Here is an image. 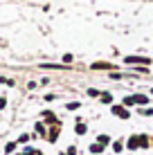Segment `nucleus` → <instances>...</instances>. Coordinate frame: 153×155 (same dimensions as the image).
<instances>
[{"instance_id":"nucleus-1","label":"nucleus","mask_w":153,"mask_h":155,"mask_svg":"<svg viewBox=\"0 0 153 155\" xmlns=\"http://www.w3.org/2000/svg\"><path fill=\"white\" fill-rule=\"evenodd\" d=\"M110 113H113L115 117H119V119H131V113H128V108H126V106H113V108H110Z\"/></svg>"},{"instance_id":"nucleus-2","label":"nucleus","mask_w":153,"mask_h":155,"mask_svg":"<svg viewBox=\"0 0 153 155\" xmlns=\"http://www.w3.org/2000/svg\"><path fill=\"white\" fill-rule=\"evenodd\" d=\"M126 148H128V151H138L140 148V135H131L128 140H126Z\"/></svg>"},{"instance_id":"nucleus-3","label":"nucleus","mask_w":153,"mask_h":155,"mask_svg":"<svg viewBox=\"0 0 153 155\" xmlns=\"http://www.w3.org/2000/svg\"><path fill=\"white\" fill-rule=\"evenodd\" d=\"M124 63H142V65H149L151 58H146V56H126Z\"/></svg>"},{"instance_id":"nucleus-4","label":"nucleus","mask_w":153,"mask_h":155,"mask_svg":"<svg viewBox=\"0 0 153 155\" xmlns=\"http://www.w3.org/2000/svg\"><path fill=\"white\" fill-rule=\"evenodd\" d=\"M133 101H135V106H146L149 104V97H146V94H133Z\"/></svg>"},{"instance_id":"nucleus-5","label":"nucleus","mask_w":153,"mask_h":155,"mask_svg":"<svg viewBox=\"0 0 153 155\" xmlns=\"http://www.w3.org/2000/svg\"><path fill=\"white\" fill-rule=\"evenodd\" d=\"M92 70H113V65L110 63H106V61H97V63H92Z\"/></svg>"},{"instance_id":"nucleus-6","label":"nucleus","mask_w":153,"mask_h":155,"mask_svg":"<svg viewBox=\"0 0 153 155\" xmlns=\"http://www.w3.org/2000/svg\"><path fill=\"white\" fill-rule=\"evenodd\" d=\"M56 140H59V124L50 128V133H47V142H56Z\"/></svg>"},{"instance_id":"nucleus-7","label":"nucleus","mask_w":153,"mask_h":155,"mask_svg":"<svg viewBox=\"0 0 153 155\" xmlns=\"http://www.w3.org/2000/svg\"><path fill=\"white\" fill-rule=\"evenodd\" d=\"M97 144H101L104 148L110 144V135H106V133H101V135H97Z\"/></svg>"},{"instance_id":"nucleus-8","label":"nucleus","mask_w":153,"mask_h":155,"mask_svg":"<svg viewBox=\"0 0 153 155\" xmlns=\"http://www.w3.org/2000/svg\"><path fill=\"white\" fill-rule=\"evenodd\" d=\"M75 133H77V135H86V133H88V126L83 124V121H77V126H75Z\"/></svg>"},{"instance_id":"nucleus-9","label":"nucleus","mask_w":153,"mask_h":155,"mask_svg":"<svg viewBox=\"0 0 153 155\" xmlns=\"http://www.w3.org/2000/svg\"><path fill=\"white\" fill-rule=\"evenodd\" d=\"M149 146H151L149 135H140V148H149Z\"/></svg>"},{"instance_id":"nucleus-10","label":"nucleus","mask_w":153,"mask_h":155,"mask_svg":"<svg viewBox=\"0 0 153 155\" xmlns=\"http://www.w3.org/2000/svg\"><path fill=\"white\" fill-rule=\"evenodd\" d=\"M43 117H45V121H50V124H56V115H54V113H50V110H45Z\"/></svg>"},{"instance_id":"nucleus-11","label":"nucleus","mask_w":153,"mask_h":155,"mask_svg":"<svg viewBox=\"0 0 153 155\" xmlns=\"http://www.w3.org/2000/svg\"><path fill=\"white\" fill-rule=\"evenodd\" d=\"M113 151H115V153H122V151H124V142H122V140L113 142Z\"/></svg>"},{"instance_id":"nucleus-12","label":"nucleus","mask_w":153,"mask_h":155,"mask_svg":"<svg viewBox=\"0 0 153 155\" xmlns=\"http://www.w3.org/2000/svg\"><path fill=\"white\" fill-rule=\"evenodd\" d=\"M99 99H101V104H113V94H110V92H101Z\"/></svg>"},{"instance_id":"nucleus-13","label":"nucleus","mask_w":153,"mask_h":155,"mask_svg":"<svg viewBox=\"0 0 153 155\" xmlns=\"http://www.w3.org/2000/svg\"><path fill=\"white\" fill-rule=\"evenodd\" d=\"M90 153H95V155H99V153H104V146H101V144H97V142H95V144H92V146H90Z\"/></svg>"},{"instance_id":"nucleus-14","label":"nucleus","mask_w":153,"mask_h":155,"mask_svg":"<svg viewBox=\"0 0 153 155\" xmlns=\"http://www.w3.org/2000/svg\"><path fill=\"white\" fill-rule=\"evenodd\" d=\"M122 106H126V108H131V106H135V101H133V94H131V97H124Z\"/></svg>"},{"instance_id":"nucleus-15","label":"nucleus","mask_w":153,"mask_h":155,"mask_svg":"<svg viewBox=\"0 0 153 155\" xmlns=\"http://www.w3.org/2000/svg\"><path fill=\"white\" fill-rule=\"evenodd\" d=\"M36 133H38V135H45V137H47V133H45V124H41V121H38V124H36Z\"/></svg>"},{"instance_id":"nucleus-16","label":"nucleus","mask_w":153,"mask_h":155,"mask_svg":"<svg viewBox=\"0 0 153 155\" xmlns=\"http://www.w3.org/2000/svg\"><path fill=\"white\" fill-rule=\"evenodd\" d=\"M140 115H144V117H153V108H140Z\"/></svg>"},{"instance_id":"nucleus-17","label":"nucleus","mask_w":153,"mask_h":155,"mask_svg":"<svg viewBox=\"0 0 153 155\" xmlns=\"http://www.w3.org/2000/svg\"><path fill=\"white\" fill-rule=\"evenodd\" d=\"M16 151V142H9L7 146H5V153H14Z\"/></svg>"},{"instance_id":"nucleus-18","label":"nucleus","mask_w":153,"mask_h":155,"mask_svg":"<svg viewBox=\"0 0 153 155\" xmlns=\"http://www.w3.org/2000/svg\"><path fill=\"white\" fill-rule=\"evenodd\" d=\"M81 108V104L79 101H72V104H68V110H79Z\"/></svg>"},{"instance_id":"nucleus-19","label":"nucleus","mask_w":153,"mask_h":155,"mask_svg":"<svg viewBox=\"0 0 153 155\" xmlns=\"http://www.w3.org/2000/svg\"><path fill=\"white\" fill-rule=\"evenodd\" d=\"M88 97H101V92L95 90V88H90V90H88Z\"/></svg>"},{"instance_id":"nucleus-20","label":"nucleus","mask_w":153,"mask_h":155,"mask_svg":"<svg viewBox=\"0 0 153 155\" xmlns=\"http://www.w3.org/2000/svg\"><path fill=\"white\" fill-rule=\"evenodd\" d=\"M72 61H75V56H72V54H63V63H72Z\"/></svg>"},{"instance_id":"nucleus-21","label":"nucleus","mask_w":153,"mask_h":155,"mask_svg":"<svg viewBox=\"0 0 153 155\" xmlns=\"http://www.w3.org/2000/svg\"><path fill=\"white\" fill-rule=\"evenodd\" d=\"M0 83H5V85H14L12 79H5V77H0Z\"/></svg>"},{"instance_id":"nucleus-22","label":"nucleus","mask_w":153,"mask_h":155,"mask_svg":"<svg viewBox=\"0 0 153 155\" xmlns=\"http://www.w3.org/2000/svg\"><path fill=\"white\" fill-rule=\"evenodd\" d=\"M65 153H68V155H77V146H68Z\"/></svg>"},{"instance_id":"nucleus-23","label":"nucleus","mask_w":153,"mask_h":155,"mask_svg":"<svg viewBox=\"0 0 153 155\" xmlns=\"http://www.w3.org/2000/svg\"><path fill=\"white\" fill-rule=\"evenodd\" d=\"M18 142H20V144H25V142H29V135H20V137H18Z\"/></svg>"},{"instance_id":"nucleus-24","label":"nucleus","mask_w":153,"mask_h":155,"mask_svg":"<svg viewBox=\"0 0 153 155\" xmlns=\"http://www.w3.org/2000/svg\"><path fill=\"white\" fill-rule=\"evenodd\" d=\"M5 106H7V99H5V97H0V110H2Z\"/></svg>"},{"instance_id":"nucleus-25","label":"nucleus","mask_w":153,"mask_h":155,"mask_svg":"<svg viewBox=\"0 0 153 155\" xmlns=\"http://www.w3.org/2000/svg\"><path fill=\"white\" fill-rule=\"evenodd\" d=\"M151 146H153V140H151Z\"/></svg>"}]
</instances>
